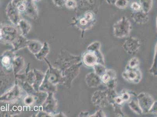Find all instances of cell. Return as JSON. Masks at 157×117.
Masks as SVG:
<instances>
[{"instance_id":"1","label":"cell","mask_w":157,"mask_h":117,"mask_svg":"<svg viewBox=\"0 0 157 117\" xmlns=\"http://www.w3.org/2000/svg\"><path fill=\"white\" fill-rule=\"evenodd\" d=\"M131 24L126 17H123L113 25L114 36L118 38H123L129 36L131 30Z\"/></svg>"},{"instance_id":"2","label":"cell","mask_w":157,"mask_h":117,"mask_svg":"<svg viewBox=\"0 0 157 117\" xmlns=\"http://www.w3.org/2000/svg\"><path fill=\"white\" fill-rule=\"evenodd\" d=\"M123 77L128 82L138 84L142 78V74L139 68L130 69L126 68L122 74Z\"/></svg>"},{"instance_id":"3","label":"cell","mask_w":157,"mask_h":117,"mask_svg":"<svg viewBox=\"0 0 157 117\" xmlns=\"http://www.w3.org/2000/svg\"><path fill=\"white\" fill-rule=\"evenodd\" d=\"M92 102L94 105L98 108H104L109 103L108 92L98 90L93 95Z\"/></svg>"},{"instance_id":"4","label":"cell","mask_w":157,"mask_h":117,"mask_svg":"<svg viewBox=\"0 0 157 117\" xmlns=\"http://www.w3.org/2000/svg\"><path fill=\"white\" fill-rule=\"evenodd\" d=\"M137 100L143 113L148 112L155 101L149 94L142 92L137 96Z\"/></svg>"},{"instance_id":"5","label":"cell","mask_w":157,"mask_h":117,"mask_svg":"<svg viewBox=\"0 0 157 117\" xmlns=\"http://www.w3.org/2000/svg\"><path fill=\"white\" fill-rule=\"evenodd\" d=\"M140 45V42L138 38L131 37L125 40L123 45V48L128 54L134 55L139 51Z\"/></svg>"},{"instance_id":"6","label":"cell","mask_w":157,"mask_h":117,"mask_svg":"<svg viewBox=\"0 0 157 117\" xmlns=\"http://www.w3.org/2000/svg\"><path fill=\"white\" fill-rule=\"evenodd\" d=\"M101 82L106 85L110 90H114L116 82V74L112 70H106V72L101 77Z\"/></svg>"},{"instance_id":"7","label":"cell","mask_w":157,"mask_h":117,"mask_svg":"<svg viewBox=\"0 0 157 117\" xmlns=\"http://www.w3.org/2000/svg\"><path fill=\"white\" fill-rule=\"evenodd\" d=\"M19 11L15 6L10 2L6 8V14L8 18L12 24L15 25H18L20 18Z\"/></svg>"},{"instance_id":"8","label":"cell","mask_w":157,"mask_h":117,"mask_svg":"<svg viewBox=\"0 0 157 117\" xmlns=\"http://www.w3.org/2000/svg\"><path fill=\"white\" fill-rule=\"evenodd\" d=\"M25 14L29 17L34 20H37L38 17V8L36 5L35 1L33 0H28Z\"/></svg>"},{"instance_id":"9","label":"cell","mask_w":157,"mask_h":117,"mask_svg":"<svg viewBox=\"0 0 157 117\" xmlns=\"http://www.w3.org/2000/svg\"><path fill=\"white\" fill-rule=\"evenodd\" d=\"M131 17L136 23L140 25L147 23L149 19L148 14L145 13L142 10L139 11H134L131 14Z\"/></svg>"},{"instance_id":"10","label":"cell","mask_w":157,"mask_h":117,"mask_svg":"<svg viewBox=\"0 0 157 117\" xmlns=\"http://www.w3.org/2000/svg\"><path fill=\"white\" fill-rule=\"evenodd\" d=\"M86 82L88 87L91 88H96L101 83V77L95 72H91L87 75Z\"/></svg>"},{"instance_id":"11","label":"cell","mask_w":157,"mask_h":117,"mask_svg":"<svg viewBox=\"0 0 157 117\" xmlns=\"http://www.w3.org/2000/svg\"><path fill=\"white\" fill-rule=\"evenodd\" d=\"M11 2L20 13H25L28 0H12Z\"/></svg>"},{"instance_id":"12","label":"cell","mask_w":157,"mask_h":117,"mask_svg":"<svg viewBox=\"0 0 157 117\" xmlns=\"http://www.w3.org/2000/svg\"><path fill=\"white\" fill-rule=\"evenodd\" d=\"M142 10L148 14L151 11L153 5V0H139Z\"/></svg>"},{"instance_id":"13","label":"cell","mask_w":157,"mask_h":117,"mask_svg":"<svg viewBox=\"0 0 157 117\" xmlns=\"http://www.w3.org/2000/svg\"><path fill=\"white\" fill-rule=\"evenodd\" d=\"M129 105L131 109L137 115H141L143 113L138 104L137 100H131L129 103Z\"/></svg>"},{"instance_id":"14","label":"cell","mask_w":157,"mask_h":117,"mask_svg":"<svg viewBox=\"0 0 157 117\" xmlns=\"http://www.w3.org/2000/svg\"><path fill=\"white\" fill-rule=\"evenodd\" d=\"M18 25L24 34L27 33L31 29L30 24L26 20L21 19L20 20Z\"/></svg>"},{"instance_id":"15","label":"cell","mask_w":157,"mask_h":117,"mask_svg":"<svg viewBox=\"0 0 157 117\" xmlns=\"http://www.w3.org/2000/svg\"><path fill=\"white\" fill-rule=\"evenodd\" d=\"M93 67L94 72L100 77L106 72L107 69L103 64L98 63Z\"/></svg>"},{"instance_id":"16","label":"cell","mask_w":157,"mask_h":117,"mask_svg":"<svg viewBox=\"0 0 157 117\" xmlns=\"http://www.w3.org/2000/svg\"><path fill=\"white\" fill-rule=\"evenodd\" d=\"M139 65L140 61L139 59L137 58H133L130 60L126 68H130V69L138 68Z\"/></svg>"},{"instance_id":"17","label":"cell","mask_w":157,"mask_h":117,"mask_svg":"<svg viewBox=\"0 0 157 117\" xmlns=\"http://www.w3.org/2000/svg\"><path fill=\"white\" fill-rule=\"evenodd\" d=\"M129 0H116L114 5L120 9H125L129 5Z\"/></svg>"},{"instance_id":"18","label":"cell","mask_w":157,"mask_h":117,"mask_svg":"<svg viewBox=\"0 0 157 117\" xmlns=\"http://www.w3.org/2000/svg\"><path fill=\"white\" fill-rule=\"evenodd\" d=\"M101 48V43L99 41H95L90 44L88 47L87 50L88 51H100Z\"/></svg>"},{"instance_id":"19","label":"cell","mask_w":157,"mask_h":117,"mask_svg":"<svg viewBox=\"0 0 157 117\" xmlns=\"http://www.w3.org/2000/svg\"><path fill=\"white\" fill-rule=\"evenodd\" d=\"M65 5L68 9H74L77 6V3L75 0H67Z\"/></svg>"},{"instance_id":"20","label":"cell","mask_w":157,"mask_h":117,"mask_svg":"<svg viewBox=\"0 0 157 117\" xmlns=\"http://www.w3.org/2000/svg\"><path fill=\"white\" fill-rule=\"evenodd\" d=\"M90 23V22L86 19L84 17L78 20V23L79 24L80 26L82 27L83 28H88V27H89L88 25Z\"/></svg>"},{"instance_id":"21","label":"cell","mask_w":157,"mask_h":117,"mask_svg":"<svg viewBox=\"0 0 157 117\" xmlns=\"http://www.w3.org/2000/svg\"><path fill=\"white\" fill-rule=\"evenodd\" d=\"M131 8L134 11H139L142 10L140 5L136 2H132L131 5Z\"/></svg>"},{"instance_id":"22","label":"cell","mask_w":157,"mask_h":117,"mask_svg":"<svg viewBox=\"0 0 157 117\" xmlns=\"http://www.w3.org/2000/svg\"><path fill=\"white\" fill-rule=\"evenodd\" d=\"M84 17L89 22H91L94 21V14L92 12L89 11L86 13Z\"/></svg>"},{"instance_id":"23","label":"cell","mask_w":157,"mask_h":117,"mask_svg":"<svg viewBox=\"0 0 157 117\" xmlns=\"http://www.w3.org/2000/svg\"><path fill=\"white\" fill-rule=\"evenodd\" d=\"M67 0H52L54 4L58 7L63 6Z\"/></svg>"},{"instance_id":"24","label":"cell","mask_w":157,"mask_h":117,"mask_svg":"<svg viewBox=\"0 0 157 117\" xmlns=\"http://www.w3.org/2000/svg\"><path fill=\"white\" fill-rule=\"evenodd\" d=\"M121 95L125 102L129 100L131 97L130 94L126 91H124Z\"/></svg>"},{"instance_id":"25","label":"cell","mask_w":157,"mask_h":117,"mask_svg":"<svg viewBox=\"0 0 157 117\" xmlns=\"http://www.w3.org/2000/svg\"><path fill=\"white\" fill-rule=\"evenodd\" d=\"M105 112L102 110H98L96 111L93 115H90L89 117H106Z\"/></svg>"},{"instance_id":"26","label":"cell","mask_w":157,"mask_h":117,"mask_svg":"<svg viewBox=\"0 0 157 117\" xmlns=\"http://www.w3.org/2000/svg\"><path fill=\"white\" fill-rule=\"evenodd\" d=\"M10 61V58L7 56L3 57L2 59H1V62H2V65L5 66H6L8 64H9Z\"/></svg>"},{"instance_id":"27","label":"cell","mask_w":157,"mask_h":117,"mask_svg":"<svg viewBox=\"0 0 157 117\" xmlns=\"http://www.w3.org/2000/svg\"><path fill=\"white\" fill-rule=\"evenodd\" d=\"M148 112L153 114L157 113V101H155Z\"/></svg>"},{"instance_id":"28","label":"cell","mask_w":157,"mask_h":117,"mask_svg":"<svg viewBox=\"0 0 157 117\" xmlns=\"http://www.w3.org/2000/svg\"><path fill=\"white\" fill-rule=\"evenodd\" d=\"M107 2L109 4H112L115 3V0H106Z\"/></svg>"},{"instance_id":"29","label":"cell","mask_w":157,"mask_h":117,"mask_svg":"<svg viewBox=\"0 0 157 117\" xmlns=\"http://www.w3.org/2000/svg\"><path fill=\"white\" fill-rule=\"evenodd\" d=\"M2 39V34L1 29H0V40Z\"/></svg>"},{"instance_id":"30","label":"cell","mask_w":157,"mask_h":117,"mask_svg":"<svg viewBox=\"0 0 157 117\" xmlns=\"http://www.w3.org/2000/svg\"><path fill=\"white\" fill-rule=\"evenodd\" d=\"M34 1H36V2H39V1H41V0H33Z\"/></svg>"}]
</instances>
